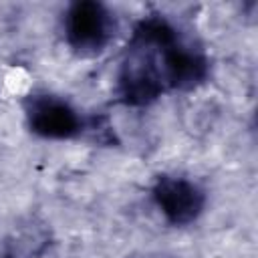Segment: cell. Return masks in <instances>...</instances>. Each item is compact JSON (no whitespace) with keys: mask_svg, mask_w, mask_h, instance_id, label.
Segmentation results:
<instances>
[{"mask_svg":"<svg viewBox=\"0 0 258 258\" xmlns=\"http://www.w3.org/2000/svg\"><path fill=\"white\" fill-rule=\"evenodd\" d=\"M115 34V18L97 0H79L64 16V36L79 56L101 54Z\"/></svg>","mask_w":258,"mask_h":258,"instance_id":"cell-1","label":"cell"},{"mask_svg":"<svg viewBox=\"0 0 258 258\" xmlns=\"http://www.w3.org/2000/svg\"><path fill=\"white\" fill-rule=\"evenodd\" d=\"M2 258H16V256H12V254H6V256H2Z\"/></svg>","mask_w":258,"mask_h":258,"instance_id":"cell-4","label":"cell"},{"mask_svg":"<svg viewBox=\"0 0 258 258\" xmlns=\"http://www.w3.org/2000/svg\"><path fill=\"white\" fill-rule=\"evenodd\" d=\"M151 194L165 220L173 226H185L194 222L206 206L202 187L177 175H159Z\"/></svg>","mask_w":258,"mask_h":258,"instance_id":"cell-2","label":"cell"},{"mask_svg":"<svg viewBox=\"0 0 258 258\" xmlns=\"http://www.w3.org/2000/svg\"><path fill=\"white\" fill-rule=\"evenodd\" d=\"M26 119L30 131L48 139H69L81 133L79 113L62 99L52 95H34L26 101Z\"/></svg>","mask_w":258,"mask_h":258,"instance_id":"cell-3","label":"cell"}]
</instances>
